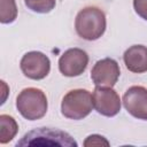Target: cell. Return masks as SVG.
Instances as JSON below:
<instances>
[{"label":"cell","instance_id":"1","mask_svg":"<svg viewBox=\"0 0 147 147\" xmlns=\"http://www.w3.org/2000/svg\"><path fill=\"white\" fill-rule=\"evenodd\" d=\"M107 21L102 9L98 7H85L78 11L75 20L77 34L88 41L99 39L106 31Z\"/></svg>","mask_w":147,"mask_h":147},{"label":"cell","instance_id":"2","mask_svg":"<svg viewBox=\"0 0 147 147\" xmlns=\"http://www.w3.org/2000/svg\"><path fill=\"white\" fill-rule=\"evenodd\" d=\"M16 146H59L77 147V141L67 132L52 127H38L26 132Z\"/></svg>","mask_w":147,"mask_h":147},{"label":"cell","instance_id":"3","mask_svg":"<svg viewBox=\"0 0 147 147\" xmlns=\"http://www.w3.org/2000/svg\"><path fill=\"white\" fill-rule=\"evenodd\" d=\"M16 108L28 121L40 119L46 115L48 108L46 94L37 87L24 88L16 98Z\"/></svg>","mask_w":147,"mask_h":147},{"label":"cell","instance_id":"4","mask_svg":"<svg viewBox=\"0 0 147 147\" xmlns=\"http://www.w3.org/2000/svg\"><path fill=\"white\" fill-rule=\"evenodd\" d=\"M92 94L87 90L76 88L69 91L62 99L61 113L65 118L79 121L88 116L93 109Z\"/></svg>","mask_w":147,"mask_h":147},{"label":"cell","instance_id":"5","mask_svg":"<svg viewBox=\"0 0 147 147\" xmlns=\"http://www.w3.org/2000/svg\"><path fill=\"white\" fill-rule=\"evenodd\" d=\"M23 75L33 80L44 79L51 71V61L46 54L38 51L28 52L20 62Z\"/></svg>","mask_w":147,"mask_h":147},{"label":"cell","instance_id":"6","mask_svg":"<svg viewBox=\"0 0 147 147\" xmlns=\"http://www.w3.org/2000/svg\"><path fill=\"white\" fill-rule=\"evenodd\" d=\"M88 55L82 48H69L59 59V70L63 76H80L87 68Z\"/></svg>","mask_w":147,"mask_h":147},{"label":"cell","instance_id":"7","mask_svg":"<svg viewBox=\"0 0 147 147\" xmlns=\"http://www.w3.org/2000/svg\"><path fill=\"white\" fill-rule=\"evenodd\" d=\"M93 107L102 116L114 117L121 110V99L119 95L113 87L95 86L93 94Z\"/></svg>","mask_w":147,"mask_h":147},{"label":"cell","instance_id":"8","mask_svg":"<svg viewBox=\"0 0 147 147\" xmlns=\"http://www.w3.org/2000/svg\"><path fill=\"white\" fill-rule=\"evenodd\" d=\"M121 75V69L116 60L105 57L95 62L91 70V79L95 86L113 87Z\"/></svg>","mask_w":147,"mask_h":147},{"label":"cell","instance_id":"9","mask_svg":"<svg viewBox=\"0 0 147 147\" xmlns=\"http://www.w3.org/2000/svg\"><path fill=\"white\" fill-rule=\"evenodd\" d=\"M123 105L133 117L147 121V88L134 85L126 90L123 95Z\"/></svg>","mask_w":147,"mask_h":147},{"label":"cell","instance_id":"10","mask_svg":"<svg viewBox=\"0 0 147 147\" xmlns=\"http://www.w3.org/2000/svg\"><path fill=\"white\" fill-rule=\"evenodd\" d=\"M123 60L125 67L134 74H144L147 71V47L144 45H133L129 47L124 54Z\"/></svg>","mask_w":147,"mask_h":147},{"label":"cell","instance_id":"11","mask_svg":"<svg viewBox=\"0 0 147 147\" xmlns=\"http://www.w3.org/2000/svg\"><path fill=\"white\" fill-rule=\"evenodd\" d=\"M18 131V124L14 117L2 114L0 115V142L7 144L11 141Z\"/></svg>","mask_w":147,"mask_h":147},{"label":"cell","instance_id":"12","mask_svg":"<svg viewBox=\"0 0 147 147\" xmlns=\"http://www.w3.org/2000/svg\"><path fill=\"white\" fill-rule=\"evenodd\" d=\"M17 17L15 0H0V22L2 24L13 23Z\"/></svg>","mask_w":147,"mask_h":147},{"label":"cell","instance_id":"13","mask_svg":"<svg viewBox=\"0 0 147 147\" xmlns=\"http://www.w3.org/2000/svg\"><path fill=\"white\" fill-rule=\"evenodd\" d=\"M28 9L38 13V14H47L55 8L56 0H24Z\"/></svg>","mask_w":147,"mask_h":147},{"label":"cell","instance_id":"14","mask_svg":"<svg viewBox=\"0 0 147 147\" xmlns=\"http://www.w3.org/2000/svg\"><path fill=\"white\" fill-rule=\"evenodd\" d=\"M84 146H109V141L100 134H91L85 139Z\"/></svg>","mask_w":147,"mask_h":147},{"label":"cell","instance_id":"15","mask_svg":"<svg viewBox=\"0 0 147 147\" xmlns=\"http://www.w3.org/2000/svg\"><path fill=\"white\" fill-rule=\"evenodd\" d=\"M133 8L141 18L147 21V0H133Z\"/></svg>","mask_w":147,"mask_h":147}]
</instances>
